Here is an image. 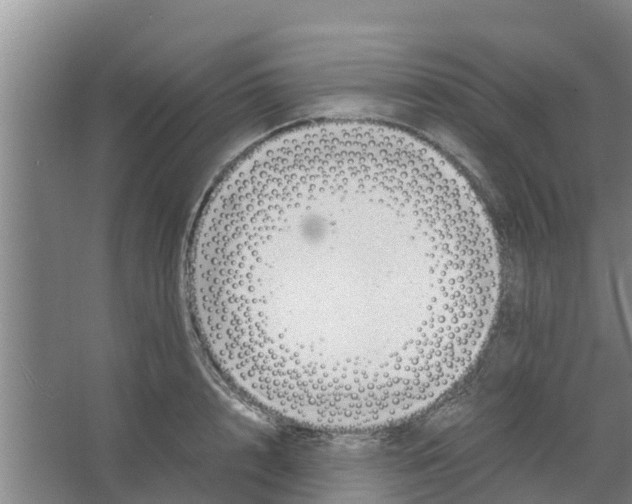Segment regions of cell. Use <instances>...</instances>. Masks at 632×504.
Segmentation results:
<instances>
[{
	"instance_id": "cell-1",
	"label": "cell",
	"mask_w": 632,
	"mask_h": 504,
	"mask_svg": "<svg viewBox=\"0 0 632 504\" xmlns=\"http://www.w3.org/2000/svg\"><path fill=\"white\" fill-rule=\"evenodd\" d=\"M211 351L233 390L288 423L388 428L468 371L501 280L489 217L437 149L399 132H323L246 165L196 253Z\"/></svg>"
}]
</instances>
